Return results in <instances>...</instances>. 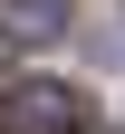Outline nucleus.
<instances>
[{"instance_id":"obj_1","label":"nucleus","mask_w":125,"mask_h":134,"mask_svg":"<svg viewBox=\"0 0 125 134\" xmlns=\"http://www.w3.org/2000/svg\"><path fill=\"white\" fill-rule=\"evenodd\" d=\"M0 134H87V96L67 77H19L0 105Z\"/></svg>"},{"instance_id":"obj_2","label":"nucleus","mask_w":125,"mask_h":134,"mask_svg":"<svg viewBox=\"0 0 125 134\" xmlns=\"http://www.w3.org/2000/svg\"><path fill=\"white\" fill-rule=\"evenodd\" d=\"M0 29L29 38V48H48V38H67V0H0Z\"/></svg>"}]
</instances>
